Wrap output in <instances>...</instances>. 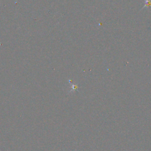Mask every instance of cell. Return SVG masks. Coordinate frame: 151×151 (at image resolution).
I'll return each mask as SVG.
<instances>
[{"label": "cell", "mask_w": 151, "mask_h": 151, "mask_svg": "<svg viewBox=\"0 0 151 151\" xmlns=\"http://www.w3.org/2000/svg\"><path fill=\"white\" fill-rule=\"evenodd\" d=\"M144 1H145V5L142 8V9H144L145 7L148 8L149 6H151V0H144Z\"/></svg>", "instance_id": "obj_1"}]
</instances>
